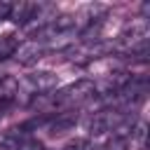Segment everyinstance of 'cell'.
<instances>
[{
	"mask_svg": "<svg viewBox=\"0 0 150 150\" xmlns=\"http://www.w3.org/2000/svg\"><path fill=\"white\" fill-rule=\"evenodd\" d=\"M101 150H127V136H117V134H112V138H110Z\"/></svg>",
	"mask_w": 150,
	"mask_h": 150,
	"instance_id": "obj_7",
	"label": "cell"
},
{
	"mask_svg": "<svg viewBox=\"0 0 150 150\" xmlns=\"http://www.w3.org/2000/svg\"><path fill=\"white\" fill-rule=\"evenodd\" d=\"M45 54H47V45H45V42L28 40V42H23V45L16 47L14 59H16L19 63H23V66H33V63H38Z\"/></svg>",
	"mask_w": 150,
	"mask_h": 150,
	"instance_id": "obj_3",
	"label": "cell"
},
{
	"mask_svg": "<svg viewBox=\"0 0 150 150\" xmlns=\"http://www.w3.org/2000/svg\"><path fill=\"white\" fill-rule=\"evenodd\" d=\"M75 122H77V117H75L73 112H59V115L47 124V134H49V136H61V134L70 131V129L75 127Z\"/></svg>",
	"mask_w": 150,
	"mask_h": 150,
	"instance_id": "obj_5",
	"label": "cell"
},
{
	"mask_svg": "<svg viewBox=\"0 0 150 150\" xmlns=\"http://www.w3.org/2000/svg\"><path fill=\"white\" fill-rule=\"evenodd\" d=\"M16 47H19V42H16V38H14L12 33L0 35V61H5L7 56H14Z\"/></svg>",
	"mask_w": 150,
	"mask_h": 150,
	"instance_id": "obj_6",
	"label": "cell"
},
{
	"mask_svg": "<svg viewBox=\"0 0 150 150\" xmlns=\"http://www.w3.org/2000/svg\"><path fill=\"white\" fill-rule=\"evenodd\" d=\"M23 87L28 89V94L33 96H40V94H49L56 89V75L49 73V70H38V73H30L26 80H23Z\"/></svg>",
	"mask_w": 150,
	"mask_h": 150,
	"instance_id": "obj_2",
	"label": "cell"
},
{
	"mask_svg": "<svg viewBox=\"0 0 150 150\" xmlns=\"http://www.w3.org/2000/svg\"><path fill=\"white\" fill-rule=\"evenodd\" d=\"M19 150H45V145H42L40 141H35V138H28Z\"/></svg>",
	"mask_w": 150,
	"mask_h": 150,
	"instance_id": "obj_9",
	"label": "cell"
},
{
	"mask_svg": "<svg viewBox=\"0 0 150 150\" xmlns=\"http://www.w3.org/2000/svg\"><path fill=\"white\" fill-rule=\"evenodd\" d=\"M26 129H28V127L23 124V127H14V129L5 131V134L0 136V148H5V150H19V148L30 138Z\"/></svg>",
	"mask_w": 150,
	"mask_h": 150,
	"instance_id": "obj_4",
	"label": "cell"
},
{
	"mask_svg": "<svg viewBox=\"0 0 150 150\" xmlns=\"http://www.w3.org/2000/svg\"><path fill=\"white\" fill-rule=\"evenodd\" d=\"M61 150H94V145L89 143V141H73V143H68L66 148H61Z\"/></svg>",
	"mask_w": 150,
	"mask_h": 150,
	"instance_id": "obj_8",
	"label": "cell"
},
{
	"mask_svg": "<svg viewBox=\"0 0 150 150\" xmlns=\"http://www.w3.org/2000/svg\"><path fill=\"white\" fill-rule=\"evenodd\" d=\"M134 127V117L122 112L120 108H103L98 112L91 115L89 124H87V131L91 136H103L108 131H115L117 136H127V129Z\"/></svg>",
	"mask_w": 150,
	"mask_h": 150,
	"instance_id": "obj_1",
	"label": "cell"
},
{
	"mask_svg": "<svg viewBox=\"0 0 150 150\" xmlns=\"http://www.w3.org/2000/svg\"><path fill=\"white\" fill-rule=\"evenodd\" d=\"M9 9H12V2H7V0H0V21L9 19Z\"/></svg>",
	"mask_w": 150,
	"mask_h": 150,
	"instance_id": "obj_10",
	"label": "cell"
}]
</instances>
